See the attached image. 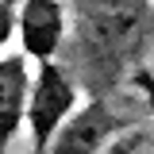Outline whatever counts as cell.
Returning a JSON list of instances; mask_svg holds the SVG:
<instances>
[{
	"instance_id": "6da1fadb",
	"label": "cell",
	"mask_w": 154,
	"mask_h": 154,
	"mask_svg": "<svg viewBox=\"0 0 154 154\" xmlns=\"http://www.w3.org/2000/svg\"><path fill=\"white\" fill-rule=\"evenodd\" d=\"M81 54L96 66L131 62L135 54L154 58V8L150 4H77Z\"/></svg>"
},
{
	"instance_id": "7a4b0ae2",
	"label": "cell",
	"mask_w": 154,
	"mask_h": 154,
	"mask_svg": "<svg viewBox=\"0 0 154 154\" xmlns=\"http://www.w3.org/2000/svg\"><path fill=\"white\" fill-rule=\"evenodd\" d=\"M73 104H77V81L66 73L62 66H54V62L38 66L35 85H31V108H27L35 154L50 150V143L58 139V131L77 116Z\"/></svg>"
},
{
	"instance_id": "3957f363",
	"label": "cell",
	"mask_w": 154,
	"mask_h": 154,
	"mask_svg": "<svg viewBox=\"0 0 154 154\" xmlns=\"http://www.w3.org/2000/svg\"><path fill=\"white\" fill-rule=\"evenodd\" d=\"M116 131H119V116L112 112V104L104 100H89L81 112L58 131L46 154H100L112 146Z\"/></svg>"
},
{
	"instance_id": "277c9868",
	"label": "cell",
	"mask_w": 154,
	"mask_h": 154,
	"mask_svg": "<svg viewBox=\"0 0 154 154\" xmlns=\"http://www.w3.org/2000/svg\"><path fill=\"white\" fill-rule=\"evenodd\" d=\"M66 35V8L54 0H31L19 8V38H23V54L38 58L42 66L58 54Z\"/></svg>"
},
{
	"instance_id": "5b68a950",
	"label": "cell",
	"mask_w": 154,
	"mask_h": 154,
	"mask_svg": "<svg viewBox=\"0 0 154 154\" xmlns=\"http://www.w3.org/2000/svg\"><path fill=\"white\" fill-rule=\"evenodd\" d=\"M31 77H27V58L23 54H4L0 62V131L4 146L19 139V123L31 108Z\"/></svg>"
},
{
	"instance_id": "8992f818",
	"label": "cell",
	"mask_w": 154,
	"mask_h": 154,
	"mask_svg": "<svg viewBox=\"0 0 154 154\" xmlns=\"http://www.w3.org/2000/svg\"><path fill=\"white\" fill-rule=\"evenodd\" d=\"M104 154H154V119L150 123H139V127H131L123 135H116L112 146Z\"/></svg>"
},
{
	"instance_id": "52a82bcc",
	"label": "cell",
	"mask_w": 154,
	"mask_h": 154,
	"mask_svg": "<svg viewBox=\"0 0 154 154\" xmlns=\"http://www.w3.org/2000/svg\"><path fill=\"white\" fill-rule=\"evenodd\" d=\"M19 19V8H12V4H0V38L8 42V35H12V23Z\"/></svg>"
},
{
	"instance_id": "ba28073f",
	"label": "cell",
	"mask_w": 154,
	"mask_h": 154,
	"mask_svg": "<svg viewBox=\"0 0 154 154\" xmlns=\"http://www.w3.org/2000/svg\"><path fill=\"white\" fill-rule=\"evenodd\" d=\"M135 85L146 93V100H150V108H154V77L146 73V69H139V73H135Z\"/></svg>"
},
{
	"instance_id": "9c48e42d",
	"label": "cell",
	"mask_w": 154,
	"mask_h": 154,
	"mask_svg": "<svg viewBox=\"0 0 154 154\" xmlns=\"http://www.w3.org/2000/svg\"><path fill=\"white\" fill-rule=\"evenodd\" d=\"M146 73H150V77H154V58H150V69H146Z\"/></svg>"
}]
</instances>
